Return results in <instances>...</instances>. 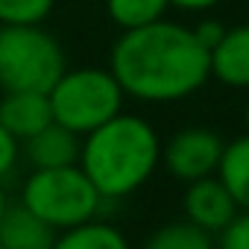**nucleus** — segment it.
<instances>
[{
	"instance_id": "nucleus-20",
	"label": "nucleus",
	"mask_w": 249,
	"mask_h": 249,
	"mask_svg": "<svg viewBox=\"0 0 249 249\" xmlns=\"http://www.w3.org/2000/svg\"><path fill=\"white\" fill-rule=\"evenodd\" d=\"M6 205H9V199H6V191H3V185H0V217H3Z\"/></svg>"
},
{
	"instance_id": "nucleus-3",
	"label": "nucleus",
	"mask_w": 249,
	"mask_h": 249,
	"mask_svg": "<svg viewBox=\"0 0 249 249\" xmlns=\"http://www.w3.org/2000/svg\"><path fill=\"white\" fill-rule=\"evenodd\" d=\"M65 73V53L41 24H0V88L50 91Z\"/></svg>"
},
{
	"instance_id": "nucleus-18",
	"label": "nucleus",
	"mask_w": 249,
	"mask_h": 249,
	"mask_svg": "<svg viewBox=\"0 0 249 249\" xmlns=\"http://www.w3.org/2000/svg\"><path fill=\"white\" fill-rule=\"evenodd\" d=\"M18 156H21V144H18V141L3 129V126H0V179L12 173V167H15Z\"/></svg>"
},
{
	"instance_id": "nucleus-14",
	"label": "nucleus",
	"mask_w": 249,
	"mask_h": 249,
	"mask_svg": "<svg viewBox=\"0 0 249 249\" xmlns=\"http://www.w3.org/2000/svg\"><path fill=\"white\" fill-rule=\"evenodd\" d=\"M141 249H214V234L194 226L191 220H173L159 226Z\"/></svg>"
},
{
	"instance_id": "nucleus-22",
	"label": "nucleus",
	"mask_w": 249,
	"mask_h": 249,
	"mask_svg": "<svg viewBox=\"0 0 249 249\" xmlns=\"http://www.w3.org/2000/svg\"><path fill=\"white\" fill-rule=\"evenodd\" d=\"M0 249H3V246H0Z\"/></svg>"
},
{
	"instance_id": "nucleus-5",
	"label": "nucleus",
	"mask_w": 249,
	"mask_h": 249,
	"mask_svg": "<svg viewBox=\"0 0 249 249\" xmlns=\"http://www.w3.org/2000/svg\"><path fill=\"white\" fill-rule=\"evenodd\" d=\"M100 202L103 196L97 194V188L79 164L33 170L21 191V205L44 223H50L56 231L94 220Z\"/></svg>"
},
{
	"instance_id": "nucleus-4",
	"label": "nucleus",
	"mask_w": 249,
	"mask_h": 249,
	"mask_svg": "<svg viewBox=\"0 0 249 249\" xmlns=\"http://www.w3.org/2000/svg\"><path fill=\"white\" fill-rule=\"evenodd\" d=\"M123 97L126 94L111 76V71L103 68H65V73L47 91L53 120L76 135H88L91 129L120 114Z\"/></svg>"
},
{
	"instance_id": "nucleus-8",
	"label": "nucleus",
	"mask_w": 249,
	"mask_h": 249,
	"mask_svg": "<svg viewBox=\"0 0 249 249\" xmlns=\"http://www.w3.org/2000/svg\"><path fill=\"white\" fill-rule=\"evenodd\" d=\"M53 123V108L44 91H3L0 100V126L18 144Z\"/></svg>"
},
{
	"instance_id": "nucleus-17",
	"label": "nucleus",
	"mask_w": 249,
	"mask_h": 249,
	"mask_svg": "<svg viewBox=\"0 0 249 249\" xmlns=\"http://www.w3.org/2000/svg\"><path fill=\"white\" fill-rule=\"evenodd\" d=\"M214 249H249V211L234 214V220L217 234Z\"/></svg>"
},
{
	"instance_id": "nucleus-12",
	"label": "nucleus",
	"mask_w": 249,
	"mask_h": 249,
	"mask_svg": "<svg viewBox=\"0 0 249 249\" xmlns=\"http://www.w3.org/2000/svg\"><path fill=\"white\" fill-rule=\"evenodd\" d=\"M217 179L231 194L237 211H249V135H240L223 147Z\"/></svg>"
},
{
	"instance_id": "nucleus-16",
	"label": "nucleus",
	"mask_w": 249,
	"mask_h": 249,
	"mask_svg": "<svg viewBox=\"0 0 249 249\" xmlns=\"http://www.w3.org/2000/svg\"><path fill=\"white\" fill-rule=\"evenodd\" d=\"M56 0H0V24H44Z\"/></svg>"
},
{
	"instance_id": "nucleus-21",
	"label": "nucleus",
	"mask_w": 249,
	"mask_h": 249,
	"mask_svg": "<svg viewBox=\"0 0 249 249\" xmlns=\"http://www.w3.org/2000/svg\"><path fill=\"white\" fill-rule=\"evenodd\" d=\"M243 120H246V135H249V103H246V111H243Z\"/></svg>"
},
{
	"instance_id": "nucleus-13",
	"label": "nucleus",
	"mask_w": 249,
	"mask_h": 249,
	"mask_svg": "<svg viewBox=\"0 0 249 249\" xmlns=\"http://www.w3.org/2000/svg\"><path fill=\"white\" fill-rule=\"evenodd\" d=\"M53 249H129V240L117 226L103 220H85L79 226L62 229Z\"/></svg>"
},
{
	"instance_id": "nucleus-9",
	"label": "nucleus",
	"mask_w": 249,
	"mask_h": 249,
	"mask_svg": "<svg viewBox=\"0 0 249 249\" xmlns=\"http://www.w3.org/2000/svg\"><path fill=\"white\" fill-rule=\"evenodd\" d=\"M211 53V76L229 88H249V24L223 27Z\"/></svg>"
},
{
	"instance_id": "nucleus-19",
	"label": "nucleus",
	"mask_w": 249,
	"mask_h": 249,
	"mask_svg": "<svg viewBox=\"0 0 249 249\" xmlns=\"http://www.w3.org/2000/svg\"><path fill=\"white\" fill-rule=\"evenodd\" d=\"M220 0H170V6H179V9H188V12H202V9H211Z\"/></svg>"
},
{
	"instance_id": "nucleus-2",
	"label": "nucleus",
	"mask_w": 249,
	"mask_h": 249,
	"mask_svg": "<svg viewBox=\"0 0 249 249\" xmlns=\"http://www.w3.org/2000/svg\"><path fill=\"white\" fill-rule=\"evenodd\" d=\"M161 164V138L138 114H114L82 135L79 167L103 199L129 196Z\"/></svg>"
},
{
	"instance_id": "nucleus-6",
	"label": "nucleus",
	"mask_w": 249,
	"mask_h": 249,
	"mask_svg": "<svg viewBox=\"0 0 249 249\" xmlns=\"http://www.w3.org/2000/svg\"><path fill=\"white\" fill-rule=\"evenodd\" d=\"M223 147H226V141L217 132H211L205 126H188L167 138V144L161 147V164L167 167V173L173 179L188 185L194 179L217 173Z\"/></svg>"
},
{
	"instance_id": "nucleus-11",
	"label": "nucleus",
	"mask_w": 249,
	"mask_h": 249,
	"mask_svg": "<svg viewBox=\"0 0 249 249\" xmlns=\"http://www.w3.org/2000/svg\"><path fill=\"white\" fill-rule=\"evenodd\" d=\"M56 229L36 217L30 208L6 205L3 217H0V246L3 249H53L56 243Z\"/></svg>"
},
{
	"instance_id": "nucleus-10",
	"label": "nucleus",
	"mask_w": 249,
	"mask_h": 249,
	"mask_svg": "<svg viewBox=\"0 0 249 249\" xmlns=\"http://www.w3.org/2000/svg\"><path fill=\"white\" fill-rule=\"evenodd\" d=\"M24 144V156L33 164V170L41 167H68V164H79V150H82V135L65 129L62 123H47L41 132H36L33 138L21 141Z\"/></svg>"
},
{
	"instance_id": "nucleus-7",
	"label": "nucleus",
	"mask_w": 249,
	"mask_h": 249,
	"mask_svg": "<svg viewBox=\"0 0 249 249\" xmlns=\"http://www.w3.org/2000/svg\"><path fill=\"white\" fill-rule=\"evenodd\" d=\"M182 211L185 220H191L194 226L205 229L208 234H220L237 214V205L231 199V194L226 191V185L214 176H202L188 182L185 196H182Z\"/></svg>"
},
{
	"instance_id": "nucleus-1",
	"label": "nucleus",
	"mask_w": 249,
	"mask_h": 249,
	"mask_svg": "<svg viewBox=\"0 0 249 249\" xmlns=\"http://www.w3.org/2000/svg\"><path fill=\"white\" fill-rule=\"evenodd\" d=\"M108 71L123 94L135 100L176 103L208 82L211 53L194 30L161 18L138 30H123L111 47Z\"/></svg>"
},
{
	"instance_id": "nucleus-15",
	"label": "nucleus",
	"mask_w": 249,
	"mask_h": 249,
	"mask_svg": "<svg viewBox=\"0 0 249 249\" xmlns=\"http://www.w3.org/2000/svg\"><path fill=\"white\" fill-rule=\"evenodd\" d=\"M170 0H106V12L120 30H138L164 18Z\"/></svg>"
}]
</instances>
